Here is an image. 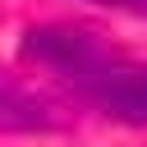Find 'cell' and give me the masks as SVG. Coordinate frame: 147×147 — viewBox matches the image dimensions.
<instances>
[{
  "instance_id": "1",
  "label": "cell",
  "mask_w": 147,
  "mask_h": 147,
  "mask_svg": "<svg viewBox=\"0 0 147 147\" xmlns=\"http://www.w3.org/2000/svg\"><path fill=\"white\" fill-rule=\"evenodd\" d=\"M74 92L92 110H101L119 124H147V64L119 60L110 51L101 64H92L87 74L74 78Z\"/></svg>"
},
{
  "instance_id": "2",
  "label": "cell",
  "mask_w": 147,
  "mask_h": 147,
  "mask_svg": "<svg viewBox=\"0 0 147 147\" xmlns=\"http://www.w3.org/2000/svg\"><path fill=\"white\" fill-rule=\"evenodd\" d=\"M18 55L28 64H41V69H55L60 78H78L87 74L92 64H101L110 51L96 32L87 28H74V23H41V28H28L23 41H18Z\"/></svg>"
},
{
  "instance_id": "3",
  "label": "cell",
  "mask_w": 147,
  "mask_h": 147,
  "mask_svg": "<svg viewBox=\"0 0 147 147\" xmlns=\"http://www.w3.org/2000/svg\"><path fill=\"white\" fill-rule=\"evenodd\" d=\"M0 129L5 133H55V129H64V115L32 87L0 78Z\"/></svg>"
},
{
  "instance_id": "4",
  "label": "cell",
  "mask_w": 147,
  "mask_h": 147,
  "mask_svg": "<svg viewBox=\"0 0 147 147\" xmlns=\"http://www.w3.org/2000/svg\"><path fill=\"white\" fill-rule=\"evenodd\" d=\"M83 5H106V9H129V5H147V0H83Z\"/></svg>"
}]
</instances>
